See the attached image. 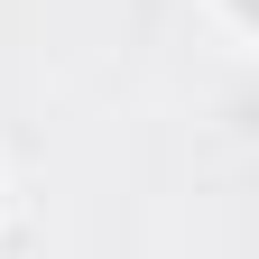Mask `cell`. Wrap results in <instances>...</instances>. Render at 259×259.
<instances>
[{"instance_id": "obj_1", "label": "cell", "mask_w": 259, "mask_h": 259, "mask_svg": "<svg viewBox=\"0 0 259 259\" xmlns=\"http://www.w3.org/2000/svg\"><path fill=\"white\" fill-rule=\"evenodd\" d=\"M241 10H250V19H259V0H241Z\"/></svg>"}]
</instances>
